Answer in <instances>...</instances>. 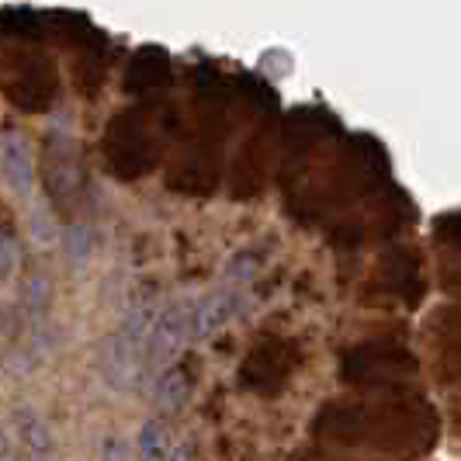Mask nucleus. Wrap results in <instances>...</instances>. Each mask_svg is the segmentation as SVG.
Returning a JSON list of instances; mask_svg holds the SVG:
<instances>
[{
  "instance_id": "nucleus-1",
  "label": "nucleus",
  "mask_w": 461,
  "mask_h": 461,
  "mask_svg": "<svg viewBox=\"0 0 461 461\" xmlns=\"http://www.w3.org/2000/svg\"><path fill=\"white\" fill-rule=\"evenodd\" d=\"M187 333H191V312H185L181 305H167L157 312L146 340V354H142V385H149L160 371L174 368Z\"/></svg>"
},
{
  "instance_id": "nucleus-2",
  "label": "nucleus",
  "mask_w": 461,
  "mask_h": 461,
  "mask_svg": "<svg viewBox=\"0 0 461 461\" xmlns=\"http://www.w3.org/2000/svg\"><path fill=\"white\" fill-rule=\"evenodd\" d=\"M97 375L112 393L136 389L142 385V350H136L122 333L104 337L97 347Z\"/></svg>"
},
{
  "instance_id": "nucleus-3",
  "label": "nucleus",
  "mask_w": 461,
  "mask_h": 461,
  "mask_svg": "<svg viewBox=\"0 0 461 461\" xmlns=\"http://www.w3.org/2000/svg\"><path fill=\"white\" fill-rule=\"evenodd\" d=\"M240 312V292L236 288H222L212 292L191 309V337L194 340H208L212 333H219Z\"/></svg>"
},
{
  "instance_id": "nucleus-4",
  "label": "nucleus",
  "mask_w": 461,
  "mask_h": 461,
  "mask_svg": "<svg viewBox=\"0 0 461 461\" xmlns=\"http://www.w3.org/2000/svg\"><path fill=\"white\" fill-rule=\"evenodd\" d=\"M0 170L7 177V185L14 194L32 198L35 194V160H32V149L22 136H7L0 146Z\"/></svg>"
},
{
  "instance_id": "nucleus-5",
  "label": "nucleus",
  "mask_w": 461,
  "mask_h": 461,
  "mask_svg": "<svg viewBox=\"0 0 461 461\" xmlns=\"http://www.w3.org/2000/svg\"><path fill=\"white\" fill-rule=\"evenodd\" d=\"M11 430H14V438L22 440L24 455H32V458H39V461H46L56 455V438H52L46 420L35 413L32 406L11 410Z\"/></svg>"
},
{
  "instance_id": "nucleus-6",
  "label": "nucleus",
  "mask_w": 461,
  "mask_h": 461,
  "mask_svg": "<svg viewBox=\"0 0 461 461\" xmlns=\"http://www.w3.org/2000/svg\"><path fill=\"white\" fill-rule=\"evenodd\" d=\"M187 393H191V382H187V375L177 368V365L160 371V375L149 382V399H153V406H157L160 413H177L187 402Z\"/></svg>"
},
{
  "instance_id": "nucleus-7",
  "label": "nucleus",
  "mask_w": 461,
  "mask_h": 461,
  "mask_svg": "<svg viewBox=\"0 0 461 461\" xmlns=\"http://www.w3.org/2000/svg\"><path fill=\"white\" fill-rule=\"evenodd\" d=\"M59 236H63V230H59L52 208L39 198H32V205H28V240L39 250H52V247H59Z\"/></svg>"
},
{
  "instance_id": "nucleus-8",
  "label": "nucleus",
  "mask_w": 461,
  "mask_h": 461,
  "mask_svg": "<svg viewBox=\"0 0 461 461\" xmlns=\"http://www.w3.org/2000/svg\"><path fill=\"white\" fill-rule=\"evenodd\" d=\"M174 455V440H170V430L163 427L160 420H146L139 427L136 438V458L139 461H170Z\"/></svg>"
},
{
  "instance_id": "nucleus-9",
  "label": "nucleus",
  "mask_w": 461,
  "mask_h": 461,
  "mask_svg": "<svg viewBox=\"0 0 461 461\" xmlns=\"http://www.w3.org/2000/svg\"><path fill=\"white\" fill-rule=\"evenodd\" d=\"M18 302L32 320H46V309L52 302V281L42 271H28L22 277V288H18Z\"/></svg>"
},
{
  "instance_id": "nucleus-10",
  "label": "nucleus",
  "mask_w": 461,
  "mask_h": 461,
  "mask_svg": "<svg viewBox=\"0 0 461 461\" xmlns=\"http://www.w3.org/2000/svg\"><path fill=\"white\" fill-rule=\"evenodd\" d=\"M59 247H63V254H67L73 267H84L94 254V232L87 226H69L59 236Z\"/></svg>"
},
{
  "instance_id": "nucleus-11",
  "label": "nucleus",
  "mask_w": 461,
  "mask_h": 461,
  "mask_svg": "<svg viewBox=\"0 0 461 461\" xmlns=\"http://www.w3.org/2000/svg\"><path fill=\"white\" fill-rule=\"evenodd\" d=\"M18 264H22V257H18L14 236L11 232H0V285L18 275Z\"/></svg>"
},
{
  "instance_id": "nucleus-12",
  "label": "nucleus",
  "mask_w": 461,
  "mask_h": 461,
  "mask_svg": "<svg viewBox=\"0 0 461 461\" xmlns=\"http://www.w3.org/2000/svg\"><path fill=\"white\" fill-rule=\"evenodd\" d=\"M101 461H139L136 458V444H129L125 438H118V434H108V438L101 440Z\"/></svg>"
},
{
  "instance_id": "nucleus-13",
  "label": "nucleus",
  "mask_w": 461,
  "mask_h": 461,
  "mask_svg": "<svg viewBox=\"0 0 461 461\" xmlns=\"http://www.w3.org/2000/svg\"><path fill=\"white\" fill-rule=\"evenodd\" d=\"M0 458H11V438H7V427L0 423Z\"/></svg>"
},
{
  "instance_id": "nucleus-14",
  "label": "nucleus",
  "mask_w": 461,
  "mask_h": 461,
  "mask_svg": "<svg viewBox=\"0 0 461 461\" xmlns=\"http://www.w3.org/2000/svg\"><path fill=\"white\" fill-rule=\"evenodd\" d=\"M170 461H194V455H191L187 447H174V455H170Z\"/></svg>"
},
{
  "instance_id": "nucleus-15",
  "label": "nucleus",
  "mask_w": 461,
  "mask_h": 461,
  "mask_svg": "<svg viewBox=\"0 0 461 461\" xmlns=\"http://www.w3.org/2000/svg\"><path fill=\"white\" fill-rule=\"evenodd\" d=\"M7 330H11V312H7V309H0V337H4Z\"/></svg>"
},
{
  "instance_id": "nucleus-16",
  "label": "nucleus",
  "mask_w": 461,
  "mask_h": 461,
  "mask_svg": "<svg viewBox=\"0 0 461 461\" xmlns=\"http://www.w3.org/2000/svg\"><path fill=\"white\" fill-rule=\"evenodd\" d=\"M0 461H14V458H0Z\"/></svg>"
}]
</instances>
